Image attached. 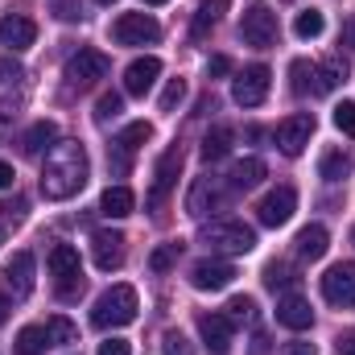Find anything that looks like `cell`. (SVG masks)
<instances>
[{"instance_id": "1", "label": "cell", "mask_w": 355, "mask_h": 355, "mask_svg": "<svg viewBox=\"0 0 355 355\" xmlns=\"http://www.w3.org/2000/svg\"><path fill=\"white\" fill-rule=\"evenodd\" d=\"M87 186V149L79 141H58L42 166V194L50 202H67Z\"/></svg>"}, {"instance_id": "2", "label": "cell", "mask_w": 355, "mask_h": 355, "mask_svg": "<svg viewBox=\"0 0 355 355\" xmlns=\"http://www.w3.org/2000/svg\"><path fill=\"white\" fill-rule=\"evenodd\" d=\"M137 310H141L137 289H132V285H112V289H103V293L95 297V306H91V322H95L99 331H116V327L137 322Z\"/></svg>"}, {"instance_id": "3", "label": "cell", "mask_w": 355, "mask_h": 355, "mask_svg": "<svg viewBox=\"0 0 355 355\" xmlns=\"http://www.w3.org/2000/svg\"><path fill=\"white\" fill-rule=\"evenodd\" d=\"M198 244H207L211 252H223V257H244L257 248V232L240 219H215V223H202Z\"/></svg>"}, {"instance_id": "4", "label": "cell", "mask_w": 355, "mask_h": 355, "mask_svg": "<svg viewBox=\"0 0 355 355\" xmlns=\"http://www.w3.org/2000/svg\"><path fill=\"white\" fill-rule=\"evenodd\" d=\"M232 182H223V178H194V186H190V194H186V211L190 215H211V211H223L227 202H232Z\"/></svg>"}, {"instance_id": "5", "label": "cell", "mask_w": 355, "mask_h": 355, "mask_svg": "<svg viewBox=\"0 0 355 355\" xmlns=\"http://www.w3.org/2000/svg\"><path fill=\"white\" fill-rule=\"evenodd\" d=\"M240 37H244V46H257V50H268L272 42H277V12L268 8V4H248L244 8V17H240Z\"/></svg>"}, {"instance_id": "6", "label": "cell", "mask_w": 355, "mask_h": 355, "mask_svg": "<svg viewBox=\"0 0 355 355\" xmlns=\"http://www.w3.org/2000/svg\"><path fill=\"white\" fill-rule=\"evenodd\" d=\"M112 37L116 46H153L162 37V25L149 12H120L112 25Z\"/></svg>"}, {"instance_id": "7", "label": "cell", "mask_w": 355, "mask_h": 355, "mask_svg": "<svg viewBox=\"0 0 355 355\" xmlns=\"http://www.w3.org/2000/svg\"><path fill=\"white\" fill-rule=\"evenodd\" d=\"M50 272L58 277V293H83V265H79V248L75 244H54L50 248Z\"/></svg>"}, {"instance_id": "8", "label": "cell", "mask_w": 355, "mask_h": 355, "mask_svg": "<svg viewBox=\"0 0 355 355\" xmlns=\"http://www.w3.org/2000/svg\"><path fill=\"white\" fill-rule=\"evenodd\" d=\"M310 137H314V112H293L277 124V149L285 157H302Z\"/></svg>"}, {"instance_id": "9", "label": "cell", "mask_w": 355, "mask_h": 355, "mask_svg": "<svg viewBox=\"0 0 355 355\" xmlns=\"http://www.w3.org/2000/svg\"><path fill=\"white\" fill-rule=\"evenodd\" d=\"M268 83H272V71H268L265 62H252V67H244V71L236 75L232 99H236L240 107H261L265 95H268Z\"/></svg>"}, {"instance_id": "10", "label": "cell", "mask_w": 355, "mask_h": 355, "mask_svg": "<svg viewBox=\"0 0 355 355\" xmlns=\"http://www.w3.org/2000/svg\"><path fill=\"white\" fill-rule=\"evenodd\" d=\"M178 170H182V149H166L162 157H157V170H153V186H149V211L157 215L162 207H166V198L174 194L178 186Z\"/></svg>"}, {"instance_id": "11", "label": "cell", "mask_w": 355, "mask_h": 355, "mask_svg": "<svg viewBox=\"0 0 355 355\" xmlns=\"http://www.w3.org/2000/svg\"><path fill=\"white\" fill-rule=\"evenodd\" d=\"M107 71H112V58L103 54V50H79L71 62H67V79L75 83V87H91V83H99V79H107Z\"/></svg>"}, {"instance_id": "12", "label": "cell", "mask_w": 355, "mask_h": 355, "mask_svg": "<svg viewBox=\"0 0 355 355\" xmlns=\"http://www.w3.org/2000/svg\"><path fill=\"white\" fill-rule=\"evenodd\" d=\"M293 211H297V190H293V186H277V190H268L265 198H261L257 219H261L265 227H285V223L293 219Z\"/></svg>"}, {"instance_id": "13", "label": "cell", "mask_w": 355, "mask_h": 355, "mask_svg": "<svg viewBox=\"0 0 355 355\" xmlns=\"http://www.w3.org/2000/svg\"><path fill=\"white\" fill-rule=\"evenodd\" d=\"M322 297L331 306H355V261H339L322 272Z\"/></svg>"}, {"instance_id": "14", "label": "cell", "mask_w": 355, "mask_h": 355, "mask_svg": "<svg viewBox=\"0 0 355 355\" xmlns=\"http://www.w3.org/2000/svg\"><path fill=\"white\" fill-rule=\"evenodd\" d=\"M232 281H236L232 261H198V265L190 268V285L202 289V293H219V289H227Z\"/></svg>"}, {"instance_id": "15", "label": "cell", "mask_w": 355, "mask_h": 355, "mask_svg": "<svg viewBox=\"0 0 355 355\" xmlns=\"http://www.w3.org/2000/svg\"><path fill=\"white\" fill-rule=\"evenodd\" d=\"M198 335H202V343L215 355H227L232 352V339H236V322L227 314H202L198 318Z\"/></svg>"}, {"instance_id": "16", "label": "cell", "mask_w": 355, "mask_h": 355, "mask_svg": "<svg viewBox=\"0 0 355 355\" xmlns=\"http://www.w3.org/2000/svg\"><path fill=\"white\" fill-rule=\"evenodd\" d=\"M37 42V25L25 17V12H4L0 17V46L8 50H29Z\"/></svg>"}, {"instance_id": "17", "label": "cell", "mask_w": 355, "mask_h": 355, "mask_svg": "<svg viewBox=\"0 0 355 355\" xmlns=\"http://www.w3.org/2000/svg\"><path fill=\"white\" fill-rule=\"evenodd\" d=\"M91 252H95V268L112 272L124 265V236L120 232H95L91 236Z\"/></svg>"}, {"instance_id": "18", "label": "cell", "mask_w": 355, "mask_h": 355, "mask_svg": "<svg viewBox=\"0 0 355 355\" xmlns=\"http://www.w3.org/2000/svg\"><path fill=\"white\" fill-rule=\"evenodd\" d=\"M277 322H281V327H289V331H310V327H314V310H310V302H306V297L285 293V297L277 302Z\"/></svg>"}, {"instance_id": "19", "label": "cell", "mask_w": 355, "mask_h": 355, "mask_svg": "<svg viewBox=\"0 0 355 355\" xmlns=\"http://www.w3.org/2000/svg\"><path fill=\"white\" fill-rule=\"evenodd\" d=\"M157 75H162V58L145 54V58L128 62V71H124V91H128V95H145V91L157 83Z\"/></svg>"}, {"instance_id": "20", "label": "cell", "mask_w": 355, "mask_h": 355, "mask_svg": "<svg viewBox=\"0 0 355 355\" xmlns=\"http://www.w3.org/2000/svg\"><path fill=\"white\" fill-rule=\"evenodd\" d=\"M327 248H331V232H327L322 223H306V227L297 232V240H293V252H297L302 261H322Z\"/></svg>"}, {"instance_id": "21", "label": "cell", "mask_w": 355, "mask_h": 355, "mask_svg": "<svg viewBox=\"0 0 355 355\" xmlns=\"http://www.w3.org/2000/svg\"><path fill=\"white\" fill-rule=\"evenodd\" d=\"M54 145H58V124H54V120H37V124L21 137L25 157H42V153H50Z\"/></svg>"}, {"instance_id": "22", "label": "cell", "mask_w": 355, "mask_h": 355, "mask_svg": "<svg viewBox=\"0 0 355 355\" xmlns=\"http://www.w3.org/2000/svg\"><path fill=\"white\" fill-rule=\"evenodd\" d=\"M4 281H8V289L17 293V297H29L33 293V257L29 252H17L8 268H4Z\"/></svg>"}, {"instance_id": "23", "label": "cell", "mask_w": 355, "mask_h": 355, "mask_svg": "<svg viewBox=\"0 0 355 355\" xmlns=\"http://www.w3.org/2000/svg\"><path fill=\"white\" fill-rule=\"evenodd\" d=\"M265 162L261 157H244V162H236V170L227 174V182H232V190L236 194H244V190H252V186H261L265 182Z\"/></svg>"}, {"instance_id": "24", "label": "cell", "mask_w": 355, "mask_h": 355, "mask_svg": "<svg viewBox=\"0 0 355 355\" xmlns=\"http://www.w3.org/2000/svg\"><path fill=\"white\" fill-rule=\"evenodd\" d=\"M227 12V0H202L198 4V12H194V21H190V37L194 42H202L215 25H219V17Z\"/></svg>"}, {"instance_id": "25", "label": "cell", "mask_w": 355, "mask_h": 355, "mask_svg": "<svg viewBox=\"0 0 355 355\" xmlns=\"http://www.w3.org/2000/svg\"><path fill=\"white\" fill-rule=\"evenodd\" d=\"M232 145H236V132H232L227 124H215V128L202 137V162H223V157L232 153Z\"/></svg>"}, {"instance_id": "26", "label": "cell", "mask_w": 355, "mask_h": 355, "mask_svg": "<svg viewBox=\"0 0 355 355\" xmlns=\"http://www.w3.org/2000/svg\"><path fill=\"white\" fill-rule=\"evenodd\" d=\"M132 207H137V198H132L128 186H107L103 198H99V211L107 219H124V215H132Z\"/></svg>"}, {"instance_id": "27", "label": "cell", "mask_w": 355, "mask_h": 355, "mask_svg": "<svg viewBox=\"0 0 355 355\" xmlns=\"http://www.w3.org/2000/svg\"><path fill=\"white\" fill-rule=\"evenodd\" d=\"M318 174H322V182H343V178L352 174V157L343 149H331V153H322Z\"/></svg>"}, {"instance_id": "28", "label": "cell", "mask_w": 355, "mask_h": 355, "mask_svg": "<svg viewBox=\"0 0 355 355\" xmlns=\"http://www.w3.org/2000/svg\"><path fill=\"white\" fill-rule=\"evenodd\" d=\"M46 347H54L46 327H25L17 335V355H46Z\"/></svg>"}, {"instance_id": "29", "label": "cell", "mask_w": 355, "mask_h": 355, "mask_svg": "<svg viewBox=\"0 0 355 355\" xmlns=\"http://www.w3.org/2000/svg\"><path fill=\"white\" fill-rule=\"evenodd\" d=\"M327 29V17L318 12V8H302L297 17H293V33L302 37V42H310V37H318Z\"/></svg>"}, {"instance_id": "30", "label": "cell", "mask_w": 355, "mask_h": 355, "mask_svg": "<svg viewBox=\"0 0 355 355\" xmlns=\"http://www.w3.org/2000/svg\"><path fill=\"white\" fill-rule=\"evenodd\" d=\"M149 137H153V128H149L145 120H137V124H124V128H120V137H116V145H120L124 153H137V149H141V145H145Z\"/></svg>"}, {"instance_id": "31", "label": "cell", "mask_w": 355, "mask_h": 355, "mask_svg": "<svg viewBox=\"0 0 355 355\" xmlns=\"http://www.w3.org/2000/svg\"><path fill=\"white\" fill-rule=\"evenodd\" d=\"M46 331H50V343H58V347H67V343H79V327H75L67 314H54V318L46 322Z\"/></svg>"}, {"instance_id": "32", "label": "cell", "mask_w": 355, "mask_h": 355, "mask_svg": "<svg viewBox=\"0 0 355 355\" xmlns=\"http://www.w3.org/2000/svg\"><path fill=\"white\" fill-rule=\"evenodd\" d=\"M293 91H297V95H306V91L318 95V67H310L306 58L293 62Z\"/></svg>"}, {"instance_id": "33", "label": "cell", "mask_w": 355, "mask_h": 355, "mask_svg": "<svg viewBox=\"0 0 355 355\" xmlns=\"http://www.w3.org/2000/svg\"><path fill=\"white\" fill-rule=\"evenodd\" d=\"M265 285L268 289H293V285H297V272L289 265H281V261H272V265L265 268Z\"/></svg>"}, {"instance_id": "34", "label": "cell", "mask_w": 355, "mask_h": 355, "mask_svg": "<svg viewBox=\"0 0 355 355\" xmlns=\"http://www.w3.org/2000/svg\"><path fill=\"white\" fill-rule=\"evenodd\" d=\"M120 107H124V95L107 91V95H99V103H95V120H99V124H107V120H116V116H120Z\"/></svg>"}, {"instance_id": "35", "label": "cell", "mask_w": 355, "mask_h": 355, "mask_svg": "<svg viewBox=\"0 0 355 355\" xmlns=\"http://www.w3.org/2000/svg\"><path fill=\"white\" fill-rule=\"evenodd\" d=\"M347 79V71L339 67V62H327V67H318V95H327V91H335L339 83Z\"/></svg>"}, {"instance_id": "36", "label": "cell", "mask_w": 355, "mask_h": 355, "mask_svg": "<svg viewBox=\"0 0 355 355\" xmlns=\"http://www.w3.org/2000/svg\"><path fill=\"white\" fill-rule=\"evenodd\" d=\"M178 252H182V244H162V248L149 257V268H153V272H170L174 261H178Z\"/></svg>"}, {"instance_id": "37", "label": "cell", "mask_w": 355, "mask_h": 355, "mask_svg": "<svg viewBox=\"0 0 355 355\" xmlns=\"http://www.w3.org/2000/svg\"><path fill=\"white\" fill-rule=\"evenodd\" d=\"M331 120H335V128H339L343 137H355V103H352V99H343V103L335 107V116H331Z\"/></svg>"}, {"instance_id": "38", "label": "cell", "mask_w": 355, "mask_h": 355, "mask_svg": "<svg viewBox=\"0 0 355 355\" xmlns=\"http://www.w3.org/2000/svg\"><path fill=\"white\" fill-rule=\"evenodd\" d=\"M252 314H257V302L252 297H232L227 302V318L232 322H252Z\"/></svg>"}, {"instance_id": "39", "label": "cell", "mask_w": 355, "mask_h": 355, "mask_svg": "<svg viewBox=\"0 0 355 355\" xmlns=\"http://www.w3.org/2000/svg\"><path fill=\"white\" fill-rule=\"evenodd\" d=\"M182 99H186V83H182V79H170L166 91H162V112H174Z\"/></svg>"}, {"instance_id": "40", "label": "cell", "mask_w": 355, "mask_h": 355, "mask_svg": "<svg viewBox=\"0 0 355 355\" xmlns=\"http://www.w3.org/2000/svg\"><path fill=\"white\" fill-rule=\"evenodd\" d=\"M162 347H166V355H194V347H190V339H186L182 331H166Z\"/></svg>"}, {"instance_id": "41", "label": "cell", "mask_w": 355, "mask_h": 355, "mask_svg": "<svg viewBox=\"0 0 355 355\" xmlns=\"http://www.w3.org/2000/svg\"><path fill=\"white\" fill-rule=\"evenodd\" d=\"M99 355H132V347H128V339H116L112 335V339L99 343Z\"/></svg>"}, {"instance_id": "42", "label": "cell", "mask_w": 355, "mask_h": 355, "mask_svg": "<svg viewBox=\"0 0 355 355\" xmlns=\"http://www.w3.org/2000/svg\"><path fill=\"white\" fill-rule=\"evenodd\" d=\"M227 71H232V58H223V54H215V58L207 62V75H211V79H219V75H227Z\"/></svg>"}, {"instance_id": "43", "label": "cell", "mask_w": 355, "mask_h": 355, "mask_svg": "<svg viewBox=\"0 0 355 355\" xmlns=\"http://www.w3.org/2000/svg\"><path fill=\"white\" fill-rule=\"evenodd\" d=\"M335 352L339 355H355V331H343V335L335 339Z\"/></svg>"}, {"instance_id": "44", "label": "cell", "mask_w": 355, "mask_h": 355, "mask_svg": "<svg viewBox=\"0 0 355 355\" xmlns=\"http://www.w3.org/2000/svg\"><path fill=\"white\" fill-rule=\"evenodd\" d=\"M285 355H318L314 343H302V339H293V343H285Z\"/></svg>"}, {"instance_id": "45", "label": "cell", "mask_w": 355, "mask_h": 355, "mask_svg": "<svg viewBox=\"0 0 355 355\" xmlns=\"http://www.w3.org/2000/svg\"><path fill=\"white\" fill-rule=\"evenodd\" d=\"M343 46H347V50H355V12L343 21Z\"/></svg>"}, {"instance_id": "46", "label": "cell", "mask_w": 355, "mask_h": 355, "mask_svg": "<svg viewBox=\"0 0 355 355\" xmlns=\"http://www.w3.org/2000/svg\"><path fill=\"white\" fill-rule=\"evenodd\" d=\"M0 79H21V67L8 62V58H0Z\"/></svg>"}, {"instance_id": "47", "label": "cell", "mask_w": 355, "mask_h": 355, "mask_svg": "<svg viewBox=\"0 0 355 355\" xmlns=\"http://www.w3.org/2000/svg\"><path fill=\"white\" fill-rule=\"evenodd\" d=\"M12 166H8V162H0V190H8V186H12Z\"/></svg>"}, {"instance_id": "48", "label": "cell", "mask_w": 355, "mask_h": 355, "mask_svg": "<svg viewBox=\"0 0 355 355\" xmlns=\"http://www.w3.org/2000/svg\"><path fill=\"white\" fill-rule=\"evenodd\" d=\"M4 211H12V207H0V244H4V236H8V227H12V223L4 219Z\"/></svg>"}, {"instance_id": "49", "label": "cell", "mask_w": 355, "mask_h": 355, "mask_svg": "<svg viewBox=\"0 0 355 355\" xmlns=\"http://www.w3.org/2000/svg\"><path fill=\"white\" fill-rule=\"evenodd\" d=\"M268 352V339L265 335H257V343H252V355H265Z\"/></svg>"}, {"instance_id": "50", "label": "cell", "mask_w": 355, "mask_h": 355, "mask_svg": "<svg viewBox=\"0 0 355 355\" xmlns=\"http://www.w3.org/2000/svg\"><path fill=\"white\" fill-rule=\"evenodd\" d=\"M8 310H12V306H8V297H4V293H0V327H4V322H8Z\"/></svg>"}, {"instance_id": "51", "label": "cell", "mask_w": 355, "mask_h": 355, "mask_svg": "<svg viewBox=\"0 0 355 355\" xmlns=\"http://www.w3.org/2000/svg\"><path fill=\"white\" fill-rule=\"evenodd\" d=\"M95 4H116V0H95Z\"/></svg>"}, {"instance_id": "52", "label": "cell", "mask_w": 355, "mask_h": 355, "mask_svg": "<svg viewBox=\"0 0 355 355\" xmlns=\"http://www.w3.org/2000/svg\"><path fill=\"white\" fill-rule=\"evenodd\" d=\"M145 4H166V0H145Z\"/></svg>"}, {"instance_id": "53", "label": "cell", "mask_w": 355, "mask_h": 355, "mask_svg": "<svg viewBox=\"0 0 355 355\" xmlns=\"http://www.w3.org/2000/svg\"><path fill=\"white\" fill-rule=\"evenodd\" d=\"M352 244H355V227H352Z\"/></svg>"}]
</instances>
